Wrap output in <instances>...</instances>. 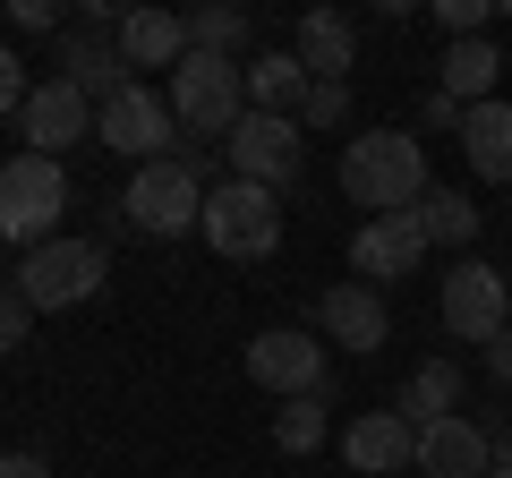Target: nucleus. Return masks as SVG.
Listing matches in <instances>:
<instances>
[{
  "mask_svg": "<svg viewBox=\"0 0 512 478\" xmlns=\"http://www.w3.org/2000/svg\"><path fill=\"white\" fill-rule=\"evenodd\" d=\"M427 146L410 129H359L342 146V197L367 205V222L376 214H410V205L427 197Z\"/></svg>",
  "mask_w": 512,
  "mask_h": 478,
  "instance_id": "nucleus-1",
  "label": "nucleus"
},
{
  "mask_svg": "<svg viewBox=\"0 0 512 478\" xmlns=\"http://www.w3.org/2000/svg\"><path fill=\"white\" fill-rule=\"evenodd\" d=\"M120 222H128V231H146V239L197 231V222H205V163L188 146L163 154V163H146L137 180H128V197H120Z\"/></svg>",
  "mask_w": 512,
  "mask_h": 478,
  "instance_id": "nucleus-2",
  "label": "nucleus"
},
{
  "mask_svg": "<svg viewBox=\"0 0 512 478\" xmlns=\"http://www.w3.org/2000/svg\"><path fill=\"white\" fill-rule=\"evenodd\" d=\"M205 239H214V257L231 265H256V257H274L282 248V188H256V180H231L222 171L214 188H205Z\"/></svg>",
  "mask_w": 512,
  "mask_h": 478,
  "instance_id": "nucleus-3",
  "label": "nucleus"
},
{
  "mask_svg": "<svg viewBox=\"0 0 512 478\" xmlns=\"http://www.w3.org/2000/svg\"><path fill=\"white\" fill-rule=\"evenodd\" d=\"M163 94H171V120H180L188 137H214V146L248 120V69H239V60H214V52H188Z\"/></svg>",
  "mask_w": 512,
  "mask_h": 478,
  "instance_id": "nucleus-4",
  "label": "nucleus"
},
{
  "mask_svg": "<svg viewBox=\"0 0 512 478\" xmlns=\"http://www.w3.org/2000/svg\"><path fill=\"white\" fill-rule=\"evenodd\" d=\"M103 274H111L103 239H69V231H60V239H43V248H26L9 282H18V299H26L35 316H52V308L94 299V291H103Z\"/></svg>",
  "mask_w": 512,
  "mask_h": 478,
  "instance_id": "nucleus-5",
  "label": "nucleus"
},
{
  "mask_svg": "<svg viewBox=\"0 0 512 478\" xmlns=\"http://www.w3.org/2000/svg\"><path fill=\"white\" fill-rule=\"evenodd\" d=\"M60 205H69V171L52 154H9L0 163V239H18V248L60 239Z\"/></svg>",
  "mask_w": 512,
  "mask_h": 478,
  "instance_id": "nucleus-6",
  "label": "nucleus"
},
{
  "mask_svg": "<svg viewBox=\"0 0 512 478\" xmlns=\"http://www.w3.org/2000/svg\"><path fill=\"white\" fill-rule=\"evenodd\" d=\"M94 137H103L111 154H128L137 171L188 146V137H180V120H171V94H154L146 77H137V86H120V94H111L103 111H94Z\"/></svg>",
  "mask_w": 512,
  "mask_h": 478,
  "instance_id": "nucleus-7",
  "label": "nucleus"
},
{
  "mask_svg": "<svg viewBox=\"0 0 512 478\" xmlns=\"http://www.w3.org/2000/svg\"><path fill=\"white\" fill-rule=\"evenodd\" d=\"M436 316H444L453 342H478V350H487L495 333L512 325V291H504V274H495L487 257H461L453 274H444V291H436Z\"/></svg>",
  "mask_w": 512,
  "mask_h": 478,
  "instance_id": "nucleus-8",
  "label": "nucleus"
},
{
  "mask_svg": "<svg viewBox=\"0 0 512 478\" xmlns=\"http://www.w3.org/2000/svg\"><path fill=\"white\" fill-rule=\"evenodd\" d=\"M299 154H308V137H299V120H282V111H248V120L222 137L231 180H256V188H291Z\"/></svg>",
  "mask_w": 512,
  "mask_h": 478,
  "instance_id": "nucleus-9",
  "label": "nucleus"
},
{
  "mask_svg": "<svg viewBox=\"0 0 512 478\" xmlns=\"http://www.w3.org/2000/svg\"><path fill=\"white\" fill-rule=\"evenodd\" d=\"M248 376L265 393H282V402H308V393H333V368H325V342L299 325H274L248 342Z\"/></svg>",
  "mask_w": 512,
  "mask_h": 478,
  "instance_id": "nucleus-10",
  "label": "nucleus"
},
{
  "mask_svg": "<svg viewBox=\"0 0 512 478\" xmlns=\"http://www.w3.org/2000/svg\"><path fill=\"white\" fill-rule=\"evenodd\" d=\"M18 137H26V154H69V146H86L94 137V103L69 86V77H43L35 94H26V111H18Z\"/></svg>",
  "mask_w": 512,
  "mask_h": 478,
  "instance_id": "nucleus-11",
  "label": "nucleus"
},
{
  "mask_svg": "<svg viewBox=\"0 0 512 478\" xmlns=\"http://www.w3.org/2000/svg\"><path fill=\"white\" fill-rule=\"evenodd\" d=\"M316 333L342 342L350 359H376V350L393 342V308H384L376 282H333V291L316 299Z\"/></svg>",
  "mask_w": 512,
  "mask_h": 478,
  "instance_id": "nucleus-12",
  "label": "nucleus"
},
{
  "mask_svg": "<svg viewBox=\"0 0 512 478\" xmlns=\"http://www.w3.org/2000/svg\"><path fill=\"white\" fill-rule=\"evenodd\" d=\"M427 265V231L419 214H376L350 231V282H402Z\"/></svg>",
  "mask_w": 512,
  "mask_h": 478,
  "instance_id": "nucleus-13",
  "label": "nucleus"
},
{
  "mask_svg": "<svg viewBox=\"0 0 512 478\" xmlns=\"http://www.w3.org/2000/svg\"><path fill=\"white\" fill-rule=\"evenodd\" d=\"M410 453H419V427L402 419V410H359V419L342 427V461L359 478H393L410 470Z\"/></svg>",
  "mask_w": 512,
  "mask_h": 478,
  "instance_id": "nucleus-14",
  "label": "nucleus"
},
{
  "mask_svg": "<svg viewBox=\"0 0 512 478\" xmlns=\"http://www.w3.org/2000/svg\"><path fill=\"white\" fill-rule=\"evenodd\" d=\"M52 77H69L94 111H103L120 86H137V69L120 60V35H86V26H69V35H60V69H52Z\"/></svg>",
  "mask_w": 512,
  "mask_h": 478,
  "instance_id": "nucleus-15",
  "label": "nucleus"
},
{
  "mask_svg": "<svg viewBox=\"0 0 512 478\" xmlns=\"http://www.w3.org/2000/svg\"><path fill=\"white\" fill-rule=\"evenodd\" d=\"M487 427L478 419H427L419 427V453H410V470H427V478H487Z\"/></svg>",
  "mask_w": 512,
  "mask_h": 478,
  "instance_id": "nucleus-16",
  "label": "nucleus"
},
{
  "mask_svg": "<svg viewBox=\"0 0 512 478\" xmlns=\"http://www.w3.org/2000/svg\"><path fill=\"white\" fill-rule=\"evenodd\" d=\"M291 52H299V69H308L316 86H342V77L359 69V35H350L342 9H308V18L291 26Z\"/></svg>",
  "mask_w": 512,
  "mask_h": 478,
  "instance_id": "nucleus-17",
  "label": "nucleus"
},
{
  "mask_svg": "<svg viewBox=\"0 0 512 478\" xmlns=\"http://www.w3.org/2000/svg\"><path fill=\"white\" fill-rule=\"evenodd\" d=\"M120 60L128 69H180L188 60V18H171V9H128L120 18Z\"/></svg>",
  "mask_w": 512,
  "mask_h": 478,
  "instance_id": "nucleus-18",
  "label": "nucleus"
},
{
  "mask_svg": "<svg viewBox=\"0 0 512 478\" xmlns=\"http://www.w3.org/2000/svg\"><path fill=\"white\" fill-rule=\"evenodd\" d=\"M461 154H470L478 180H512V103H470L461 111Z\"/></svg>",
  "mask_w": 512,
  "mask_h": 478,
  "instance_id": "nucleus-19",
  "label": "nucleus"
},
{
  "mask_svg": "<svg viewBox=\"0 0 512 478\" xmlns=\"http://www.w3.org/2000/svg\"><path fill=\"white\" fill-rule=\"evenodd\" d=\"M495 77H504V52H495L487 35H470V43H444V69H436V86L453 94L461 111H470V103H495Z\"/></svg>",
  "mask_w": 512,
  "mask_h": 478,
  "instance_id": "nucleus-20",
  "label": "nucleus"
},
{
  "mask_svg": "<svg viewBox=\"0 0 512 478\" xmlns=\"http://www.w3.org/2000/svg\"><path fill=\"white\" fill-rule=\"evenodd\" d=\"M308 86H316V77L299 69V52H256L248 60V111H282V120H299Z\"/></svg>",
  "mask_w": 512,
  "mask_h": 478,
  "instance_id": "nucleus-21",
  "label": "nucleus"
},
{
  "mask_svg": "<svg viewBox=\"0 0 512 478\" xmlns=\"http://www.w3.org/2000/svg\"><path fill=\"white\" fill-rule=\"evenodd\" d=\"M453 402H461V368H453V359H427V368H410V385L393 393V410H402L410 427L453 419Z\"/></svg>",
  "mask_w": 512,
  "mask_h": 478,
  "instance_id": "nucleus-22",
  "label": "nucleus"
},
{
  "mask_svg": "<svg viewBox=\"0 0 512 478\" xmlns=\"http://www.w3.org/2000/svg\"><path fill=\"white\" fill-rule=\"evenodd\" d=\"M410 214H419L427 248H470V239H478V205L461 197V188H427V197L410 205Z\"/></svg>",
  "mask_w": 512,
  "mask_h": 478,
  "instance_id": "nucleus-23",
  "label": "nucleus"
},
{
  "mask_svg": "<svg viewBox=\"0 0 512 478\" xmlns=\"http://www.w3.org/2000/svg\"><path fill=\"white\" fill-rule=\"evenodd\" d=\"M325 436H333V393H308V402H282V410H274V444H282L291 461H308Z\"/></svg>",
  "mask_w": 512,
  "mask_h": 478,
  "instance_id": "nucleus-24",
  "label": "nucleus"
},
{
  "mask_svg": "<svg viewBox=\"0 0 512 478\" xmlns=\"http://www.w3.org/2000/svg\"><path fill=\"white\" fill-rule=\"evenodd\" d=\"M188 52L239 60V52H248V9H222V0H205V9H188Z\"/></svg>",
  "mask_w": 512,
  "mask_h": 478,
  "instance_id": "nucleus-25",
  "label": "nucleus"
},
{
  "mask_svg": "<svg viewBox=\"0 0 512 478\" xmlns=\"http://www.w3.org/2000/svg\"><path fill=\"white\" fill-rule=\"evenodd\" d=\"M350 120V86H308V103H299V129H342Z\"/></svg>",
  "mask_w": 512,
  "mask_h": 478,
  "instance_id": "nucleus-26",
  "label": "nucleus"
},
{
  "mask_svg": "<svg viewBox=\"0 0 512 478\" xmlns=\"http://www.w3.org/2000/svg\"><path fill=\"white\" fill-rule=\"evenodd\" d=\"M26 333H35V308L18 299V282H0V359H18Z\"/></svg>",
  "mask_w": 512,
  "mask_h": 478,
  "instance_id": "nucleus-27",
  "label": "nucleus"
},
{
  "mask_svg": "<svg viewBox=\"0 0 512 478\" xmlns=\"http://www.w3.org/2000/svg\"><path fill=\"white\" fill-rule=\"evenodd\" d=\"M436 26H444V43L487 35V0H436Z\"/></svg>",
  "mask_w": 512,
  "mask_h": 478,
  "instance_id": "nucleus-28",
  "label": "nucleus"
},
{
  "mask_svg": "<svg viewBox=\"0 0 512 478\" xmlns=\"http://www.w3.org/2000/svg\"><path fill=\"white\" fill-rule=\"evenodd\" d=\"M26 94H35V86H26V60L0 43V120H9V111H26Z\"/></svg>",
  "mask_w": 512,
  "mask_h": 478,
  "instance_id": "nucleus-29",
  "label": "nucleus"
},
{
  "mask_svg": "<svg viewBox=\"0 0 512 478\" xmlns=\"http://www.w3.org/2000/svg\"><path fill=\"white\" fill-rule=\"evenodd\" d=\"M9 18H18V35H52L60 9H52V0H9Z\"/></svg>",
  "mask_w": 512,
  "mask_h": 478,
  "instance_id": "nucleus-30",
  "label": "nucleus"
},
{
  "mask_svg": "<svg viewBox=\"0 0 512 478\" xmlns=\"http://www.w3.org/2000/svg\"><path fill=\"white\" fill-rule=\"evenodd\" d=\"M419 111H427V129H453V137H461V103H453L444 86H427V103H419Z\"/></svg>",
  "mask_w": 512,
  "mask_h": 478,
  "instance_id": "nucleus-31",
  "label": "nucleus"
},
{
  "mask_svg": "<svg viewBox=\"0 0 512 478\" xmlns=\"http://www.w3.org/2000/svg\"><path fill=\"white\" fill-rule=\"evenodd\" d=\"M478 359H487V376H495V385H512V325H504V333H495V342H487V350H478Z\"/></svg>",
  "mask_w": 512,
  "mask_h": 478,
  "instance_id": "nucleus-32",
  "label": "nucleus"
},
{
  "mask_svg": "<svg viewBox=\"0 0 512 478\" xmlns=\"http://www.w3.org/2000/svg\"><path fill=\"white\" fill-rule=\"evenodd\" d=\"M0 478H52V461L43 453H0Z\"/></svg>",
  "mask_w": 512,
  "mask_h": 478,
  "instance_id": "nucleus-33",
  "label": "nucleus"
},
{
  "mask_svg": "<svg viewBox=\"0 0 512 478\" xmlns=\"http://www.w3.org/2000/svg\"><path fill=\"white\" fill-rule=\"evenodd\" d=\"M487 478H512V427H504V436L487 444Z\"/></svg>",
  "mask_w": 512,
  "mask_h": 478,
  "instance_id": "nucleus-34",
  "label": "nucleus"
},
{
  "mask_svg": "<svg viewBox=\"0 0 512 478\" xmlns=\"http://www.w3.org/2000/svg\"><path fill=\"white\" fill-rule=\"evenodd\" d=\"M0 18H9V0H0Z\"/></svg>",
  "mask_w": 512,
  "mask_h": 478,
  "instance_id": "nucleus-35",
  "label": "nucleus"
}]
</instances>
